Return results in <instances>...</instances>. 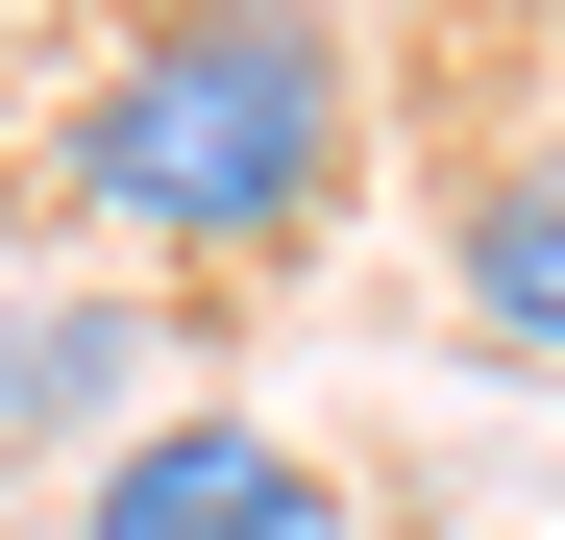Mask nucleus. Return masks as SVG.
<instances>
[{
  "label": "nucleus",
  "mask_w": 565,
  "mask_h": 540,
  "mask_svg": "<svg viewBox=\"0 0 565 540\" xmlns=\"http://www.w3.org/2000/svg\"><path fill=\"white\" fill-rule=\"evenodd\" d=\"M369 172V50L344 25H124L50 99V222L124 270H296Z\"/></svg>",
  "instance_id": "1"
},
{
  "label": "nucleus",
  "mask_w": 565,
  "mask_h": 540,
  "mask_svg": "<svg viewBox=\"0 0 565 540\" xmlns=\"http://www.w3.org/2000/svg\"><path fill=\"white\" fill-rule=\"evenodd\" d=\"M74 540H369V492L320 467V442H270V418H222V393H172V418L99 442Z\"/></svg>",
  "instance_id": "2"
},
{
  "label": "nucleus",
  "mask_w": 565,
  "mask_h": 540,
  "mask_svg": "<svg viewBox=\"0 0 565 540\" xmlns=\"http://www.w3.org/2000/svg\"><path fill=\"white\" fill-rule=\"evenodd\" d=\"M443 295H467V344H492V369H565V123L443 172Z\"/></svg>",
  "instance_id": "3"
},
{
  "label": "nucleus",
  "mask_w": 565,
  "mask_h": 540,
  "mask_svg": "<svg viewBox=\"0 0 565 540\" xmlns=\"http://www.w3.org/2000/svg\"><path fill=\"white\" fill-rule=\"evenodd\" d=\"M148 369H172L148 295H50V320H0V442H74V393H148Z\"/></svg>",
  "instance_id": "4"
}]
</instances>
